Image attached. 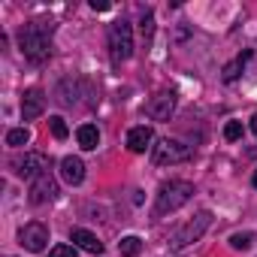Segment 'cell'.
<instances>
[{"label":"cell","instance_id":"6da1fadb","mask_svg":"<svg viewBox=\"0 0 257 257\" xmlns=\"http://www.w3.org/2000/svg\"><path fill=\"white\" fill-rule=\"evenodd\" d=\"M52 22H31L19 31V49L31 64H46L52 58Z\"/></svg>","mask_w":257,"mask_h":257},{"label":"cell","instance_id":"7a4b0ae2","mask_svg":"<svg viewBox=\"0 0 257 257\" xmlns=\"http://www.w3.org/2000/svg\"><path fill=\"white\" fill-rule=\"evenodd\" d=\"M194 197V185L185 182V179H170L161 185L158 197H155V215H170V212H179L185 203H191Z\"/></svg>","mask_w":257,"mask_h":257},{"label":"cell","instance_id":"3957f363","mask_svg":"<svg viewBox=\"0 0 257 257\" xmlns=\"http://www.w3.org/2000/svg\"><path fill=\"white\" fill-rule=\"evenodd\" d=\"M209 227H212V212H209V209H203V212H197L188 224H182V227L173 233L170 248H173V251H185L188 245L200 242V239H203V233H206Z\"/></svg>","mask_w":257,"mask_h":257},{"label":"cell","instance_id":"277c9868","mask_svg":"<svg viewBox=\"0 0 257 257\" xmlns=\"http://www.w3.org/2000/svg\"><path fill=\"white\" fill-rule=\"evenodd\" d=\"M109 52H112L115 67L134 55V28H131V22L118 19V22L109 25Z\"/></svg>","mask_w":257,"mask_h":257},{"label":"cell","instance_id":"5b68a950","mask_svg":"<svg viewBox=\"0 0 257 257\" xmlns=\"http://www.w3.org/2000/svg\"><path fill=\"white\" fill-rule=\"evenodd\" d=\"M191 158H194V146H185V143L170 140V137L158 140L155 149H152V161H155L158 167H167V164H185V161H191Z\"/></svg>","mask_w":257,"mask_h":257},{"label":"cell","instance_id":"8992f818","mask_svg":"<svg viewBox=\"0 0 257 257\" xmlns=\"http://www.w3.org/2000/svg\"><path fill=\"white\" fill-rule=\"evenodd\" d=\"M13 173L19 176V179H37V176H43L46 170H49V158L46 155H40V152H25L22 158H13Z\"/></svg>","mask_w":257,"mask_h":257},{"label":"cell","instance_id":"52a82bcc","mask_svg":"<svg viewBox=\"0 0 257 257\" xmlns=\"http://www.w3.org/2000/svg\"><path fill=\"white\" fill-rule=\"evenodd\" d=\"M19 242L31 251V254H40L46 245H49V227L43 221H31L19 230Z\"/></svg>","mask_w":257,"mask_h":257},{"label":"cell","instance_id":"ba28073f","mask_svg":"<svg viewBox=\"0 0 257 257\" xmlns=\"http://www.w3.org/2000/svg\"><path fill=\"white\" fill-rule=\"evenodd\" d=\"M28 194H31L28 200H31L34 206H43V203H52V200L58 197V182H55V176H52V173L46 170L43 176H37V179L31 182V191H28Z\"/></svg>","mask_w":257,"mask_h":257},{"label":"cell","instance_id":"9c48e42d","mask_svg":"<svg viewBox=\"0 0 257 257\" xmlns=\"http://www.w3.org/2000/svg\"><path fill=\"white\" fill-rule=\"evenodd\" d=\"M176 103H179V97H176V91H158L152 100H149V118H155V121H170V115L176 112Z\"/></svg>","mask_w":257,"mask_h":257},{"label":"cell","instance_id":"30bf717a","mask_svg":"<svg viewBox=\"0 0 257 257\" xmlns=\"http://www.w3.org/2000/svg\"><path fill=\"white\" fill-rule=\"evenodd\" d=\"M155 131L149 124H140V127H131L127 131V149H131L134 155H143L146 149H155Z\"/></svg>","mask_w":257,"mask_h":257},{"label":"cell","instance_id":"8fae6325","mask_svg":"<svg viewBox=\"0 0 257 257\" xmlns=\"http://www.w3.org/2000/svg\"><path fill=\"white\" fill-rule=\"evenodd\" d=\"M43 112H46V94H43L40 88L25 91V97H22V118H25V121H34V118H40Z\"/></svg>","mask_w":257,"mask_h":257},{"label":"cell","instance_id":"7c38bea8","mask_svg":"<svg viewBox=\"0 0 257 257\" xmlns=\"http://www.w3.org/2000/svg\"><path fill=\"white\" fill-rule=\"evenodd\" d=\"M70 242H73L76 248L88 251V254H103V242H100L91 230H85V227H73V230H70Z\"/></svg>","mask_w":257,"mask_h":257},{"label":"cell","instance_id":"4fadbf2b","mask_svg":"<svg viewBox=\"0 0 257 257\" xmlns=\"http://www.w3.org/2000/svg\"><path fill=\"white\" fill-rule=\"evenodd\" d=\"M61 179H64L67 185H82V182H85V164H82V158L67 155V158L61 161Z\"/></svg>","mask_w":257,"mask_h":257},{"label":"cell","instance_id":"5bb4252c","mask_svg":"<svg viewBox=\"0 0 257 257\" xmlns=\"http://www.w3.org/2000/svg\"><path fill=\"white\" fill-rule=\"evenodd\" d=\"M76 140H79V146L85 149V152H94L97 146H100V131L94 124H82L79 131H76Z\"/></svg>","mask_w":257,"mask_h":257},{"label":"cell","instance_id":"9a60e30c","mask_svg":"<svg viewBox=\"0 0 257 257\" xmlns=\"http://www.w3.org/2000/svg\"><path fill=\"white\" fill-rule=\"evenodd\" d=\"M248 58H251V52H242V55H239L236 61H230V64L224 67V73H221V79H224V82H236V79H239V73L245 70V64H248Z\"/></svg>","mask_w":257,"mask_h":257},{"label":"cell","instance_id":"2e32d148","mask_svg":"<svg viewBox=\"0 0 257 257\" xmlns=\"http://www.w3.org/2000/svg\"><path fill=\"white\" fill-rule=\"evenodd\" d=\"M140 248H143V239H140V236H124V239L118 242V251H121L124 257H137Z\"/></svg>","mask_w":257,"mask_h":257},{"label":"cell","instance_id":"e0dca14e","mask_svg":"<svg viewBox=\"0 0 257 257\" xmlns=\"http://www.w3.org/2000/svg\"><path fill=\"white\" fill-rule=\"evenodd\" d=\"M31 143V131H28V127H13V131L7 134V146H28Z\"/></svg>","mask_w":257,"mask_h":257},{"label":"cell","instance_id":"ac0fdd59","mask_svg":"<svg viewBox=\"0 0 257 257\" xmlns=\"http://www.w3.org/2000/svg\"><path fill=\"white\" fill-rule=\"evenodd\" d=\"M140 31H143V40H146V46H149V43H152V37H155V13H152V10H146V13H143Z\"/></svg>","mask_w":257,"mask_h":257},{"label":"cell","instance_id":"d6986e66","mask_svg":"<svg viewBox=\"0 0 257 257\" xmlns=\"http://www.w3.org/2000/svg\"><path fill=\"white\" fill-rule=\"evenodd\" d=\"M251 245H254V233H248V230L230 236V248H236V251H248Z\"/></svg>","mask_w":257,"mask_h":257},{"label":"cell","instance_id":"ffe728a7","mask_svg":"<svg viewBox=\"0 0 257 257\" xmlns=\"http://www.w3.org/2000/svg\"><path fill=\"white\" fill-rule=\"evenodd\" d=\"M49 127H52L55 140H67V137H70V131H67V121H64L61 115H52V118H49Z\"/></svg>","mask_w":257,"mask_h":257},{"label":"cell","instance_id":"44dd1931","mask_svg":"<svg viewBox=\"0 0 257 257\" xmlns=\"http://www.w3.org/2000/svg\"><path fill=\"white\" fill-rule=\"evenodd\" d=\"M224 140H227V143L242 140V121H227V124H224Z\"/></svg>","mask_w":257,"mask_h":257},{"label":"cell","instance_id":"7402d4cb","mask_svg":"<svg viewBox=\"0 0 257 257\" xmlns=\"http://www.w3.org/2000/svg\"><path fill=\"white\" fill-rule=\"evenodd\" d=\"M49 257H76V245L61 242V245H55V248L49 251Z\"/></svg>","mask_w":257,"mask_h":257},{"label":"cell","instance_id":"603a6c76","mask_svg":"<svg viewBox=\"0 0 257 257\" xmlns=\"http://www.w3.org/2000/svg\"><path fill=\"white\" fill-rule=\"evenodd\" d=\"M91 10L103 13V10H109V4H106V0H91Z\"/></svg>","mask_w":257,"mask_h":257},{"label":"cell","instance_id":"cb8c5ba5","mask_svg":"<svg viewBox=\"0 0 257 257\" xmlns=\"http://www.w3.org/2000/svg\"><path fill=\"white\" fill-rule=\"evenodd\" d=\"M251 131H254V137H257V112H254V118H251Z\"/></svg>","mask_w":257,"mask_h":257},{"label":"cell","instance_id":"d4e9b609","mask_svg":"<svg viewBox=\"0 0 257 257\" xmlns=\"http://www.w3.org/2000/svg\"><path fill=\"white\" fill-rule=\"evenodd\" d=\"M251 185H254V188H257V170H254V176H251Z\"/></svg>","mask_w":257,"mask_h":257}]
</instances>
